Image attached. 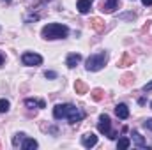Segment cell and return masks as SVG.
Instances as JSON below:
<instances>
[{
	"label": "cell",
	"mask_w": 152,
	"mask_h": 150,
	"mask_svg": "<svg viewBox=\"0 0 152 150\" xmlns=\"http://www.w3.org/2000/svg\"><path fill=\"white\" fill-rule=\"evenodd\" d=\"M96 143H97V136H96L94 133H87V134L81 136V145H83V147L90 149V147H94Z\"/></svg>",
	"instance_id": "cell-6"
},
{
	"label": "cell",
	"mask_w": 152,
	"mask_h": 150,
	"mask_svg": "<svg viewBox=\"0 0 152 150\" xmlns=\"http://www.w3.org/2000/svg\"><path fill=\"white\" fill-rule=\"evenodd\" d=\"M90 25H92V28L97 30V32L104 30V21H103L101 18H92V20H90Z\"/></svg>",
	"instance_id": "cell-14"
},
{
	"label": "cell",
	"mask_w": 152,
	"mask_h": 150,
	"mask_svg": "<svg viewBox=\"0 0 152 150\" xmlns=\"http://www.w3.org/2000/svg\"><path fill=\"white\" fill-rule=\"evenodd\" d=\"M131 64H133V58H131L127 53H124L122 58H120V62H118V66H120V67H126V66H131Z\"/></svg>",
	"instance_id": "cell-17"
},
{
	"label": "cell",
	"mask_w": 152,
	"mask_h": 150,
	"mask_svg": "<svg viewBox=\"0 0 152 150\" xmlns=\"http://www.w3.org/2000/svg\"><path fill=\"white\" fill-rule=\"evenodd\" d=\"M115 115H117L118 118L126 120V118L129 117V108H127L126 104H117V106H115Z\"/></svg>",
	"instance_id": "cell-8"
},
{
	"label": "cell",
	"mask_w": 152,
	"mask_h": 150,
	"mask_svg": "<svg viewBox=\"0 0 152 150\" xmlns=\"http://www.w3.org/2000/svg\"><path fill=\"white\" fill-rule=\"evenodd\" d=\"M75 90H76V94L83 95V94H87V92H88V87H87V83H85V81H81V79H76Z\"/></svg>",
	"instance_id": "cell-11"
},
{
	"label": "cell",
	"mask_w": 152,
	"mask_h": 150,
	"mask_svg": "<svg viewBox=\"0 0 152 150\" xmlns=\"http://www.w3.org/2000/svg\"><path fill=\"white\" fill-rule=\"evenodd\" d=\"M23 140H25V134H23V133H18V134H14V138H12V145L18 147Z\"/></svg>",
	"instance_id": "cell-18"
},
{
	"label": "cell",
	"mask_w": 152,
	"mask_h": 150,
	"mask_svg": "<svg viewBox=\"0 0 152 150\" xmlns=\"http://www.w3.org/2000/svg\"><path fill=\"white\" fill-rule=\"evenodd\" d=\"M131 147V140L129 138H120L118 141H117V149L118 150H126Z\"/></svg>",
	"instance_id": "cell-16"
},
{
	"label": "cell",
	"mask_w": 152,
	"mask_h": 150,
	"mask_svg": "<svg viewBox=\"0 0 152 150\" xmlns=\"http://www.w3.org/2000/svg\"><path fill=\"white\" fill-rule=\"evenodd\" d=\"M42 2H48V0H42Z\"/></svg>",
	"instance_id": "cell-27"
},
{
	"label": "cell",
	"mask_w": 152,
	"mask_h": 150,
	"mask_svg": "<svg viewBox=\"0 0 152 150\" xmlns=\"http://www.w3.org/2000/svg\"><path fill=\"white\" fill-rule=\"evenodd\" d=\"M151 108H152V103H151Z\"/></svg>",
	"instance_id": "cell-29"
},
{
	"label": "cell",
	"mask_w": 152,
	"mask_h": 150,
	"mask_svg": "<svg viewBox=\"0 0 152 150\" xmlns=\"http://www.w3.org/2000/svg\"><path fill=\"white\" fill-rule=\"evenodd\" d=\"M90 0H78L76 2V7H78V11L81 12V14H87L88 11H90Z\"/></svg>",
	"instance_id": "cell-10"
},
{
	"label": "cell",
	"mask_w": 152,
	"mask_h": 150,
	"mask_svg": "<svg viewBox=\"0 0 152 150\" xmlns=\"http://www.w3.org/2000/svg\"><path fill=\"white\" fill-rule=\"evenodd\" d=\"M67 34H69V28L60 23H48L41 30V36L44 39H64L67 37Z\"/></svg>",
	"instance_id": "cell-2"
},
{
	"label": "cell",
	"mask_w": 152,
	"mask_h": 150,
	"mask_svg": "<svg viewBox=\"0 0 152 150\" xmlns=\"http://www.w3.org/2000/svg\"><path fill=\"white\" fill-rule=\"evenodd\" d=\"M53 117L57 120L60 118H67L71 124H78L85 118V113L81 111L80 108H76L75 104H57L53 108Z\"/></svg>",
	"instance_id": "cell-1"
},
{
	"label": "cell",
	"mask_w": 152,
	"mask_h": 150,
	"mask_svg": "<svg viewBox=\"0 0 152 150\" xmlns=\"http://www.w3.org/2000/svg\"><path fill=\"white\" fill-rule=\"evenodd\" d=\"M143 127L149 129V131H152V118H147V120L143 122Z\"/></svg>",
	"instance_id": "cell-21"
},
{
	"label": "cell",
	"mask_w": 152,
	"mask_h": 150,
	"mask_svg": "<svg viewBox=\"0 0 152 150\" xmlns=\"http://www.w3.org/2000/svg\"><path fill=\"white\" fill-rule=\"evenodd\" d=\"M21 149L23 150H32V149H37V141L32 140V138H25L23 143H21Z\"/></svg>",
	"instance_id": "cell-13"
},
{
	"label": "cell",
	"mask_w": 152,
	"mask_h": 150,
	"mask_svg": "<svg viewBox=\"0 0 152 150\" xmlns=\"http://www.w3.org/2000/svg\"><path fill=\"white\" fill-rule=\"evenodd\" d=\"M44 76H46V78H50V79H53V78H57V73H53V71H46Z\"/></svg>",
	"instance_id": "cell-22"
},
{
	"label": "cell",
	"mask_w": 152,
	"mask_h": 150,
	"mask_svg": "<svg viewBox=\"0 0 152 150\" xmlns=\"http://www.w3.org/2000/svg\"><path fill=\"white\" fill-rule=\"evenodd\" d=\"M92 97H94V101H101L104 97V94H103L101 88H96V90H92Z\"/></svg>",
	"instance_id": "cell-20"
},
{
	"label": "cell",
	"mask_w": 152,
	"mask_h": 150,
	"mask_svg": "<svg viewBox=\"0 0 152 150\" xmlns=\"http://www.w3.org/2000/svg\"><path fill=\"white\" fill-rule=\"evenodd\" d=\"M122 79H124V81H122L124 85H129V79H131V74H126L124 78H122Z\"/></svg>",
	"instance_id": "cell-24"
},
{
	"label": "cell",
	"mask_w": 152,
	"mask_h": 150,
	"mask_svg": "<svg viewBox=\"0 0 152 150\" xmlns=\"http://www.w3.org/2000/svg\"><path fill=\"white\" fill-rule=\"evenodd\" d=\"M4 60H5V58H4V55H2V53H0V67H2V66H4Z\"/></svg>",
	"instance_id": "cell-26"
},
{
	"label": "cell",
	"mask_w": 152,
	"mask_h": 150,
	"mask_svg": "<svg viewBox=\"0 0 152 150\" xmlns=\"http://www.w3.org/2000/svg\"><path fill=\"white\" fill-rule=\"evenodd\" d=\"M133 141H134V145L140 147V149H149L147 143H145V140H143V136H142L138 131H133Z\"/></svg>",
	"instance_id": "cell-9"
},
{
	"label": "cell",
	"mask_w": 152,
	"mask_h": 150,
	"mask_svg": "<svg viewBox=\"0 0 152 150\" xmlns=\"http://www.w3.org/2000/svg\"><path fill=\"white\" fill-rule=\"evenodd\" d=\"M106 60H108V53H106V51H99V53H94V55H90V57L87 58L85 67H87V71L96 73V71H101V69L104 67Z\"/></svg>",
	"instance_id": "cell-3"
},
{
	"label": "cell",
	"mask_w": 152,
	"mask_h": 150,
	"mask_svg": "<svg viewBox=\"0 0 152 150\" xmlns=\"http://www.w3.org/2000/svg\"><path fill=\"white\" fill-rule=\"evenodd\" d=\"M21 62H23V66H41L42 64V57L37 55V53H32V51H27V53H23V57H21Z\"/></svg>",
	"instance_id": "cell-4"
},
{
	"label": "cell",
	"mask_w": 152,
	"mask_h": 150,
	"mask_svg": "<svg viewBox=\"0 0 152 150\" xmlns=\"http://www.w3.org/2000/svg\"><path fill=\"white\" fill-rule=\"evenodd\" d=\"M110 127H112V120H110V117H108V115H101V117H99V122H97V129H99V133L108 134V133H110Z\"/></svg>",
	"instance_id": "cell-5"
},
{
	"label": "cell",
	"mask_w": 152,
	"mask_h": 150,
	"mask_svg": "<svg viewBox=\"0 0 152 150\" xmlns=\"http://www.w3.org/2000/svg\"><path fill=\"white\" fill-rule=\"evenodd\" d=\"M151 90H152V81H149V83L143 85V92H151Z\"/></svg>",
	"instance_id": "cell-23"
},
{
	"label": "cell",
	"mask_w": 152,
	"mask_h": 150,
	"mask_svg": "<svg viewBox=\"0 0 152 150\" xmlns=\"http://www.w3.org/2000/svg\"><path fill=\"white\" fill-rule=\"evenodd\" d=\"M143 5H152V0H142Z\"/></svg>",
	"instance_id": "cell-25"
},
{
	"label": "cell",
	"mask_w": 152,
	"mask_h": 150,
	"mask_svg": "<svg viewBox=\"0 0 152 150\" xmlns=\"http://www.w3.org/2000/svg\"><path fill=\"white\" fill-rule=\"evenodd\" d=\"M9 101L7 99H0V113H7L9 111Z\"/></svg>",
	"instance_id": "cell-19"
},
{
	"label": "cell",
	"mask_w": 152,
	"mask_h": 150,
	"mask_svg": "<svg viewBox=\"0 0 152 150\" xmlns=\"http://www.w3.org/2000/svg\"><path fill=\"white\" fill-rule=\"evenodd\" d=\"M25 106L27 108H44L46 103L44 101H34V99H25Z\"/></svg>",
	"instance_id": "cell-15"
},
{
	"label": "cell",
	"mask_w": 152,
	"mask_h": 150,
	"mask_svg": "<svg viewBox=\"0 0 152 150\" xmlns=\"http://www.w3.org/2000/svg\"><path fill=\"white\" fill-rule=\"evenodd\" d=\"M81 60V55L80 53H71V55H67V60H66V66L69 67V69H75L76 66H78V62Z\"/></svg>",
	"instance_id": "cell-7"
},
{
	"label": "cell",
	"mask_w": 152,
	"mask_h": 150,
	"mask_svg": "<svg viewBox=\"0 0 152 150\" xmlns=\"http://www.w3.org/2000/svg\"><path fill=\"white\" fill-rule=\"evenodd\" d=\"M115 9H118V0H106L104 5H103L104 12H113Z\"/></svg>",
	"instance_id": "cell-12"
},
{
	"label": "cell",
	"mask_w": 152,
	"mask_h": 150,
	"mask_svg": "<svg viewBox=\"0 0 152 150\" xmlns=\"http://www.w3.org/2000/svg\"><path fill=\"white\" fill-rule=\"evenodd\" d=\"M5 2H11V0H5Z\"/></svg>",
	"instance_id": "cell-28"
}]
</instances>
